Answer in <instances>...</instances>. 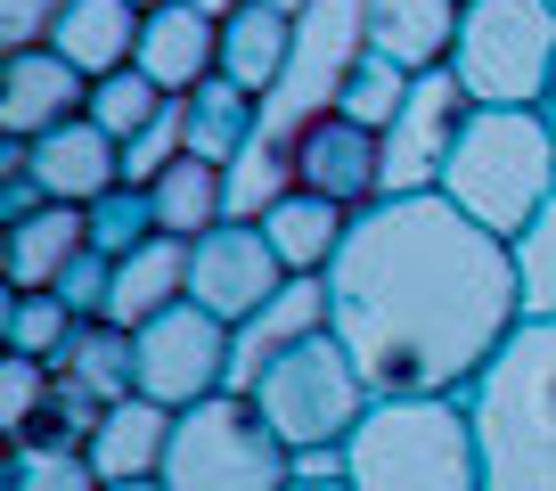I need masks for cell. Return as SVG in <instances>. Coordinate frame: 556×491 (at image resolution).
<instances>
[{"label":"cell","instance_id":"1","mask_svg":"<svg viewBox=\"0 0 556 491\" xmlns=\"http://www.w3.org/2000/svg\"><path fill=\"white\" fill-rule=\"evenodd\" d=\"M328 328L377 402L458 393L523 328L516 263L451 197H377L328 270Z\"/></svg>","mask_w":556,"mask_h":491},{"label":"cell","instance_id":"2","mask_svg":"<svg viewBox=\"0 0 556 491\" xmlns=\"http://www.w3.org/2000/svg\"><path fill=\"white\" fill-rule=\"evenodd\" d=\"M483 491H556V319H523L467 386Z\"/></svg>","mask_w":556,"mask_h":491},{"label":"cell","instance_id":"3","mask_svg":"<svg viewBox=\"0 0 556 491\" xmlns=\"http://www.w3.org/2000/svg\"><path fill=\"white\" fill-rule=\"evenodd\" d=\"M442 197L491 238H523L556 205V123L548 106H475L458 131V156L442 173Z\"/></svg>","mask_w":556,"mask_h":491},{"label":"cell","instance_id":"4","mask_svg":"<svg viewBox=\"0 0 556 491\" xmlns=\"http://www.w3.org/2000/svg\"><path fill=\"white\" fill-rule=\"evenodd\" d=\"M352 491H483V451L458 393H409L377 402L344 442Z\"/></svg>","mask_w":556,"mask_h":491},{"label":"cell","instance_id":"5","mask_svg":"<svg viewBox=\"0 0 556 491\" xmlns=\"http://www.w3.org/2000/svg\"><path fill=\"white\" fill-rule=\"evenodd\" d=\"M245 402L262 410V426L295 458H312V451H344V442L361 435V418L377 410V393H368V377L352 368V352L336 344V328H319L312 344H295Z\"/></svg>","mask_w":556,"mask_h":491},{"label":"cell","instance_id":"6","mask_svg":"<svg viewBox=\"0 0 556 491\" xmlns=\"http://www.w3.org/2000/svg\"><path fill=\"white\" fill-rule=\"evenodd\" d=\"M164 491H295V451L262 426L245 393H213V402L173 418V451H164Z\"/></svg>","mask_w":556,"mask_h":491},{"label":"cell","instance_id":"7","mask_svg":"<svg viewBox=\"0 0 556 491\" xmlns=\"http://www.w3.org/2000/svg\"><path fill=\"white\" fill-rule=\"evenodd\" d=\"M451 74L475 106H548V90H556V9L548 0H467Z\"/></svg>","mask_w":556,"mask_h":491},{"label":"cell","instance_id":"8","mask_svg":"<svg viewBox=\"0 0 556 491\" xmlns=\"http://www.w3.org/2000/svg\"><path fill=\"white\" fill-rule=\"evenodd\" d=\"M131 344H139V393L164 402L173 418L197 410V402H213V393H229V319H213L205 303L156 312Z\"/></svg>","mask_w":556,"mask_h":491},{"label":"cell","instance_id":"9","mask_svg":"<svg viewBox=\"0 0 556 491\" xmlns=\"http://www.w3.org/2000/svg\"><path fill=\"white\" fill-rule=\"evenodd\" d=\"M475 99L458 90V74H417L409 99H401L393 131H384V197H442V173L458 156V131H467Z\"/></svg>","mask_w":556,"mask_h":491},{"label":"cell","instance_id":"10","mask_svg":"<svg viewBox=\"0 0 556 491\" xmlns=\"http://www.w3.org/2000/svg\"><path fill=\"white\" fill-rule=\"evenodd\" d=\"M278 287H287V263L270 254L262 222H222L213 238L189 246V303H205V312L229 319V328H245Z\"/></svg>","mask_w":556,"mask_h":491},{"label":"cell","instance_id":"11","mask_svg":"<svg viewBox=\"0 0 556 491\" xmlns=\"http://www.w3.org/2000/svg\"><path fill=\"white\" fill-rule=\"evenodd\" d=\"M295 189L328 197L344 213H368L384 197V131H361L344 115H319L295 140Z\"/></svg>","mask_w":556,"mask_h":491},{"label":"cell","instance_id":"12","mask_svg":"<svg viewBox=\"0 0 556 491\" xmlns=\"http://www.w3.org/2000/svg\"><path fill=\"white\" fill-rule=\"evenodd\" d=\"M90 115V74H74L50 41H25L9 58V83H0V140H50L66 123Z\"/></svg>","mask_w":556,"mask_h":491},{"label":"cell","instance_id":"13","mask_svg":"<svg viewBox=\"0 0 556 491\" xmlns=\"http://www.w3.org/2000/svg\"><path fill=\"white\" fill-rule=\"evenodd\" d=\"M328 328V279H287L245 328H229V393H254L295 344Z\"/></svg>","mask_w":556,"mask_h":491},{"label":"cell","instance_id":"14","mask_svg":"<svg viewBox=\"0 0 556 491\" xmlns=\"http://www.w3.org/2000/svg\"><path fill=\"white\" fill-rule=\"evenodd\" d=\"M131 66L148 74L164 99H189V90H205L213 74H222V25H213L205 9H189V0H164V9H148V25H139Z\"/></svg>","mask_w":556,"mask_h":491},{"label":"cell","instance_id":"15","mask_svg":"<svg viewBox=\"0 0 556 491\" xmlns=\"http://www.w3.org/2000/svg\"><path fill=\"white\" fill-rule=\"evenodd\" d=\"M139 25H148V9H131V0H58L41 41H50L74 74L106 83V74H123L139 58Z\"/></svg>","mask_w":556,"mask_h":491},{"label":"cell","instance_id":"16","mask_svg":"<svg viewBox=\"0 0 556 491\" xmlns=\"http://www.w3.org/2000/svg\"><path fill=\"white\" fill-rule=\"evenodd\" d=\"M164 451H173V410L148 402V393L99 410V426H90V442H83V458H90L99 483H156Z\"/></svg>","mask_w":556,"mask_h":491},{"label":"cell","instance_id":"17","mask_svg":"<svg viewBox=\"0 0 556 491\" xmlns=\"http://www.w3.org/2000/svg\"><path fill=\"white\" fill-rule=\"evenodd\" d=\"M467 0H368V50L401 74H442L458 50Z\"/></svg>","mask_w":556,"mask_h":491},{"label":"cell","instance_id":"18","mask_svg":"<svg viewBox=\"0 0 556 491\" xmlns=\"http://www.w3.org/2000/svg\"><path fill=\"white\" fill-rule=\"evenodd\" d=\"M34 180L50 205H99V197L123 189V148L106 140L99 123H66V131H50V140H34Z\"/></svg>","mask_w":556,"mask_h":491},{"label":"cell","instance_id":"19","mask_svg":"<svg viewBox=\"0 0 556 491\" xmlns=\"http://www.w3.org/2000/svg\"><path fill=\"white\" fill-rule=\"evenodd\" d=\"M83 254H90V213L83 205H41L34 222L9 229L0 279H9V295H58V279H66Z\"/></svg>","mask_w":556,"mask_h":491},{"label":"cell","instance_id":"20","mask_svg":"<svg viewBox=\"0 0 556 491\" xmlns=\"http://www.w3.org/2000/svg\"><path fill=\"white\" fill-rule=\"evenodd\" d=\"M173 303H189V238H148L139 254H123L115 263V287H106V328L139 336L156 312H173Z\"/></svg>","mask_w":556,"mask_h":491},{"label":"cell","instance_id":"21","mask_svg":"<svg viewBox=\"0 0 556 491\" xmlns=\"http://www.w3.org/2000/svg\"><path fill=\"white\" fill-rule=\"evenodd\" d=\"M262 238H270V254L287 263V279H328L344 238H352V213L295 189V197H278V205L262 213Z\"/></svg>","mask_w":556,"mask_h":491},{"label":"cell","instance_id":"22","mask_svg":"<svg viewBox=\"0 0 556 491\" xmlns=\"http://www.w3.org/2000/svg\"><path fill=\"white\" fill-rule=\"evenodd\" d=\"M287 58H295V25L278 17V9H262V0H245L238 17L222 25V83L270 99L278 74H287Z\"/></svg>","mask_w":556,"mask_h":491},{"label":"cell","instance_id":"23","mask_svg":"<svg viewBox=\"0 0 556 491\" xmlns=\"http://www.w3.org/2000/svg\"><path fill=\"white\" fill-rule=\"evenodd\" d=\"M148 205H156V229L164 238H213V229L229 222V180H222V164H205V156H180L173 173L148 189Z\"/></svg>","mask_w":556,"mask_h":491},{"label":"cell","instance_id":"24","mask_svg":"<svg viewBox=\"0 0 556 491\" xmlns=\"http://www.w3.org/2000/svg\"><path fill=\"white\" fill-rule=\"evenodd\" d=\"M180 115H189V156L222 164V173L238 164V148L262 131V99H254V90H238V83H222V74H213L205 90H189Z\"/></svg>","mask_w":556,"mask_h":491},{"label":"cell","instance_id":"25","mask_svg":"<svg viewBox=\"0 0 556 491\" xmlns=\"http://www.w3.org/2000/svg\"><path fill=\"white\" fill-rule=\"evenodd\" d=\"M58 377L83 386L99 410H115V402H131V393H139V344L123 328H106V319H83L74 344H66V361H58Z\"/></svg>","mask_w":556,"mask_h":491},{"label":"cell","instance_id":"26","mask_svg":"<svg viewBox=\"0 0 556 491\" xmlns=\"http://www.w3.org/2000/svg\"><path fill=\"white\" fill-rule=\"evenodd\" d=\"M74 303L66 295H9L0 303V344L17 352V361H66V344H74Z\"/></svg>","mask_w":556,"mask_h":491},{"label":"cell","instance_id":"27","mask_svg":"<svg viewBox=\"0 0 556 491\" xmlns=\"http://www.w3.org/2000/svg\"><path fill=\"white\" fill-rule=\"evenodd\" d=\"M222 180H229V222H262L278 197H295V156H287L278 140H262V131H254Z\"/></svg>","mask_w":556,"mask_h":491},{"label":"cell","instance_id":"28","mask_svg":"<svg viewBox=\"0 0 556 491\" xmlns=\"http://www.w3.org/2000/svg\"><path fill=\"white\" fill-rule=\"evenodd\" d=\"M0 491H106V483L90 475L83 442L25 435V442H9V483H0Z\"/></svg>","mask_w":556,"mask_h":491},{"label":"cell","instance_id":"29","mask_svg":"<svg viewBox=\"0 0 556 491\" xmlns=\"http://www.w3.org/2000/svg\"><path fill=\"white\" fill-rule=\"evenodd\" d=\"M164 106H173V99H164V90L148 83L139 66H123V74H106V83H90V123H99L115 148H131L139 131L164 115Z\"/></svg>","mask_w":556,"mask_h":491},{"label":"cell","instance_id":"30","mask_svg":"<svg viewBox=\"0 0 556 491\" xmlns=\"http://www.w3.org/2000/svg\"><path fill=\"white\" fill-rule=\"evenodd\" d=\"M507 263H516V303H523V319H556V205L540 213L523 238H507Z\"/></svg>","mask_w":556,"mask_h":491},{"label":"cell","instance_id":"31","mask_svg":"<svg viewBox=\"0 0 556 491\" xmlns=\"http://www.w3.org/2000/svg\"><path fill=\"white\" fill-rule=\"evenodd\" d=\"M409 83H417V74L384 66V58L368 50L361 66H352V83H344V99H336V115L361 123V131H393V115H401V99H409Z\"/></svg>","mask_w":556,"mask_h":491},{"label":"cell","instance_id":"32","mask_svg":"<svg viewBox=\"0 0 556 491\" xmlns=\"http://www.w3.org/2000/svg\"><path fill=\"white\" fill-rule=\"evenodd\" d=\"M148 238H164V229H156V205H148V189H131V180H123L115 197H99V205H90V254L123 263V254H139Z\"/></svg>","mask_w":556,"mask_h":491},{"label":"cell","instance_id":"33","mask_svg":"<svg viewBox=\"0 0 556 491\" xmlns=\"http://www.w3.org/2000/svg\"><path fill=\"white\" fill-rule=\"evenodd\" d=\"M50 393H58V368L9 352V368H0V426H9V442H25L41 418H50Z\"/></svg>","mask_w":556,"mask_h":491},{"label":"cell","instance_id":"34","mask_svg":"<svg viewBox=\"0 0 556 491\" xmlns=\"http://www.w3.org/2000/svg\"><path fill=\"white\" fill-rule=\"evenodd\" d=\"M106 287H115V263H106V254H83V263L58 279V295L74 303V319H99L106 312Z\"/></svg>","mask_w":556,"mask_h":491},{"label":"cell","instance_id":"35","mask_svg":"<svg viewBox=\"0 0 556 491\" xmlns=\"http://www.w3.org/2000/svg\"><path fill=\"white\" fill-rule=\"evenodd\" d=\"M189 9H205L213 25H229V17H238V9H245V0H189Z\"/></svg>","mask_w":556,"mask_h":491},{"label":"cell","instance_id":"36","mask_svg":"<svg viewBox=\"0 0 556 491\" xmlns=\"http://www.w3.org/2000/svg\"><path fill=\"white\" fill-rule=\"evenodd\" d=\"M262 9H278V17L295 25V17H303V9H312V0H262Z\"/></svg>","mask_w":556,"mask_h":491},{"label":"cell","instance_id":"37","mask_svg":"<svg viewBox=\"0 0 556 491\" xmlns=\"http://www.w3.org/2000/svg\"><path fill=\"white\" fill-rule=\"evenodd\" d=\"M106 491H164V483H106Z\"/></svg>","mask_w":556,"mask_h":491},{"label":"cell","instance_id":"38","mask_svg":"<svg viewBox=\"0 0 556 491\" xmlns=\"http://www.w3.org/2000/svg\"><path fill=\"white\" fill-rule=\"evenodd\" d=\"M295 491H352V483H295Z\"/></svg>","mask_w":556,"mask_h":491},{"label":"cell","instance_id":"39","mask_svg":"<svg viewBox=\"0 0 556 491\" xmlns=\"http://www.w3.org/2000/svg\"><path fill=\"white\" fill-rule=\"evenodd\" d=\"M131 9H164V0H131Z\"/></svg>","mask_w":556,"mask_h":491},{"label":"cell","instance_id":"40","mask_svg":"<svg viewBox=\"0 0 556 491\" xmlns=\"http://www.w3.org/2000/svg\"><path fill=\"white\" fill-rule=\"evenodd\" d=\"M548 123H556V90H548Z\"/></svg>","mask_w":556,"mask_h":491},{"label":"cell","instance_id":"41","mask_svg":"<svg viewBox=\"0 0 556 491\" xmlns=\"http://www.w3.org/2000/svg\"><path fill=\"white\" fill-rule=\"evenodd\" d=\"M548 9H556V0H548Z\"/></svg>","mask_w":556,"mask_h":491}]
</instances>
